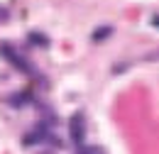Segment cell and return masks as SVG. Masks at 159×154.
<instances>
[{
	"label": "cell",
	"instance_id": "1",
	"mask_svg": "<svg viewBox=\"0 0 159 154\" xmlns=\"http://www.w3.org/2000/svg\"><path fill=\"white\" fill-rule=\"evenodd\" d=\"M69 132H71L74 144H81V142H83L86 125H83V115H81V113H74V115H71V120H69Z\"/></svg>",
	"mask_w": 159,
	"mask_h": 154
},
{
	"label": "cell",
	"instance_id": "2",
	"mask_svg": "<svg viewBox=\"0 0 159 154\" xmlns=\"http://www.w3.org/2000/svg\"><path fill=\"white\" fill-rule=\"evenodd\" d=\"M110 32H113V27H103V29H96L93 39H96V42H100V39H105V37H108Z\"/></svg>",
	"mask_w": 159,
	"mask_h": 154
},
{
	"label": "cell",
	"instance_id": "3",
	"mask_svg": "<svg viewBox=\"0 0 159 154\" xmlns=\"http://www.w3.org/2000/svg\"><path fill=\"white\" fill-rule=\"evenodd\" d=\"M154 25H157V27H159V17H154Z\"/></svg>",
	"mask_w": 159,
	"mask_h": 154
}]
</instances>
